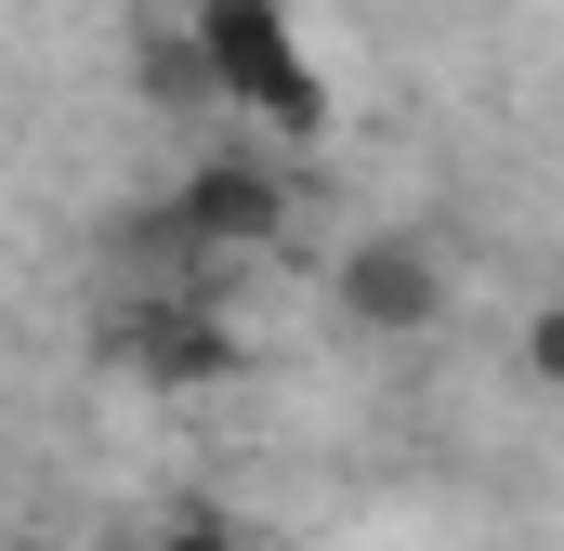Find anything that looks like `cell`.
<instances>
[{"instance_id":"5b68a950","label":"cell","mask_w":564,"mask_h":551,"mask_svg":"<svg viewBox=\"0 0 564 551\" xmlns=\"http://www.w3.org/2000/svg\"><path fill=\"white\" fill-rule=\"evenodd\" d=\"M158 551H250V539H237V526H210V512H184V526H171Z\"/></svg>"},{"instance_id":"277c9868","label":"cell","mask_w":564,"mask_h":551,"mask_svg":"<svg viewBox=\"0 0 564 551\" xmlns=\"http://www.w3.org/2000/svg\"><path fill=\"white\" fill-rule=\"evenodd\" d=\"M119 355H132L144 381H171V395L184 381H224L237 368V328L210 315V276H171V302H144L132 328H119Z\"/></svg>"},{"instance_id":"8992f818","label":"cell","mask_w":564,"mask_h":551,"mask_svg":"<svg viewBox=\"0 0 564 551\" xmlns=\"http://www.w3.org/2000/svg\"><path fill=\"white\" fill-rule=\"evenodd\" d=\"M525 368H539V381H564V315H539V328H525Z\"/></svg>"},{"instance_id":"6da1fadb","label":"cell","mask_w":564,"mask_h":551,"mask_svg":"<svg viewBox=\"0 0 564 551\" xmlns=\"http://www.w3.org/2000/svg\"><path fill=\"white\" fill-rule=\"evenodd\" d=\"M197 66H210L224 106H250L276 144H315V132H328V79L302 66L289 0H197Z\"/></svg>"},{"instance_id":"3957f363","label":"cell","mask_w":564,"mask_h":551,"mask_svg":"<svg viewBox=\"0 0 564 551\" xmlns=\"http://www.w3.org/2000/svg\"><path fill=\"white\" fill-rule=\"evenodd\" d=\"M341 315L368 328V342H421L433 315H446V250L433 237H408V224H381V237H355L341 250Z\"/></svg>"},{"instance_id":"7a4b0ae2","label":"cell","mask_w":564,"mask_h":551,"mask_svg":"<svg viewBox=\"0 0 564 551\" xmlns=\"http://www.w3.org/2000/svg\"><path fill=\"white\" fill-rule=\"evenodd\" d=\"M263 237H289V184L263 158H210V171H184L171 210H158V250L184 276H224L237 250H263Z\"/></svg>"}]
</instances>
